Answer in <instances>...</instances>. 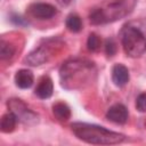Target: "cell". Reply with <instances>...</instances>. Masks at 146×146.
<instances>
[{
    "label": "cell",
    "instance_id": "16",
    "mask_svg": "<svg viewBox=\"0 0 146 146\" xmlns=\"http://www.w3.org/2000/svg\"><path fill=\"white\" fill-rule=\"evenodd\" d=\"M136 108L141 113L146 112V91L140 94L137 97V99H136Z\"/></svg>",
    "mask_w": 146,
    "mask_h": 146
},
{
    "label": "cell",
    "instance_id": "13",
    "mask_svg": "<svg viewBox=\"0 0 146 146\" xmlns=\"http://www.w3.org/2000/svg\"><path fill=\"white\" fill-rule=\"evenodd\" d=\"M66 27L67 30H70L71 32H80L81 29H82V22H81V18L78 16V15H74V14H71L67 16L66 18Z\"/></svg>",
    "mask_w": 146,
    "mask_h": 146
},
{
    "label": "cell",
    "instance_id": "15",
    "mask_svg": "<svg viewBox=\"0 0 146 146\" xmlns=\"http://www.w3.org/2000/svg\"><path fill=\"white\" fill-rule=\"evenodd\" d=\"M100 38L95 34V33H91L89 36H88V40H87V47L90 51H97L99 48H100Z\"/></svg>",
    "mask_w": 146,
    "mask_h": 146
},
{
    "label": "cell",
    "instance_id": "10",
    "mask_svg": "<svg viewBox=\"0 0 146 146\" xmlns=\"http://www.w3.org/2000/svg\"><path fill=\"white\" fill-rule=\"evenodd\" d=\"M34 82V76L29 70H19L15 74V83L21 89L30 88Z\"/></svg>",
    "mask_w": 146,
    "mask_h": 146
},
{
    "label": "cell",
    "instance_id": "6",
    "mask_svg": "<svg viewBox=\"0 0 146 146\" xmlns=\"http://www.w3.org/2000/svg\"><path fill=\"white\" fill-rule=\"evenodd\" d=\"M128 116H129L128 110L122 104H115V105L111 106L106 112V117L110 121L117 123V124L125 123L128 120Z\"/></svg>",
    "mask_w": 146,
    "mask_h": 146
},
{
    "label": "cell",
    "instance_id": "2",
    "mask_svg": "<svg viewBox=\"0 0 146 146\" xmlns=\"http://www.w3.org/2000/svg\"><path fill=\"white\" fill-rule=\"evenodd\" d=\"M136 5V0H117L106 8H95L89 19L92 24H104L107 22L116 21L128 15Z\"/></svg>",
    "mask_w": 146,
    "mask_h": 146
},
{
    "label": "cell",
    "instance_id": "11",
    "mask_svg": "<svg viewBox=\"0 0 146 146\" xmlns=\"http://www.w3.org/2000/svg\"><path fill=\"white\" fill-rule=\"evenodd\" d=\"M17 116L10 111L9 113L5 114L2 117H1V122H0V128H1V131L5 132V133H9L11 132L14 129H15V125H16V122H17Z\"/></svg>",
    "mask_w": 146,
    "mask_h": 146
},
{
    "label": "cell",
    "instance_id": "9",
    "mask_svg": "<svg viewBox=\"0 0 146 146\" xmlns=\"http://www.w3.org/2000/svg\"><path fill=\"white\" fill-rule=\"evenodd\" d=\"M52 91H54V84L51 79L48 76H43L35 88V95L41 99H47L51 97Z\"/></svg>",
    "mask_w": 146,
    "mask_h": 146
},
{
    "label": "cell",
    "instance_id": "1",
    "mask_svg": "<svg viewBox=\"0 0 146 146\" xmlns=\"http://www.w3.org/2000/svg\"><path fill=\"white\" fill-rule=\"evenodd\" d=\"M73 133L82 141L94 145H115L124 141L125 136L112 130H108L104 127L75 122L71 125Z\"/></svg>",
    "mask_w": 146,
    "mask_h": 146
},
{
    "label": "cell",
    "instance_id": "14",
    "mask_svg": "<svg viewBox=\"0 0 146 146\" xmlns=\"http://www.w3.org/2000/svg\"><path fill=\"white\" fill-rule=\"evenodd\" d=\"M14 54H15L14 46H11L9 42H6L2 40L0 42V57H1V59H9L13 57Z\"/></svg>",
    "mask_w": 146,
    "mask_h": 146
},
{
    "label": "cell",
    "instance_id": "3",
    "mask_svg": "<svg viewBox=\"0 0 146 146\" xmlns=\"http://www.w3.org/2000/svg\"><path fill=\"white\" fill-rule=\"evenodd\" d=\"M121 42L127 56L137 58L146 51V36L137 27L124 26L121 31Z\"/></svg>",
    "mask_w": 146,
    "mask_h": 146
},
{
    "label": "cell",
    "instance_id": "18",
    "mask_svg": "<svg viewBox=\"0 0 146 146\" xmlns=\"http://www.w3.org/2000/svg\"><path fill=\"white\" fill-rule=\"evenodd\" d=\"M10 21L13 23H15V24H18V25H25V24H27V22H25L24 18H22L21 16H17V15H13L11 18H10Z\"/></svg>",
    "mask_w": 146,
    "mask_h": 146
},
{
    "label": "cell",
    "instance_id": "12",
    "mask_svg": "<svg viewBox=\"0 0 146 146\" xmlns=\"http://www.w3.org/2000/svg\"><path fill=\"white\" fill-rule=\"evenodd\" d=\"M52 113L59 121H67L71 117V108L65 103H56L52 106Z\"/></svg>",
    "mask_w": 146,
    "mask_h": 146
},
{
    "label": "cell",
    "instance_id": "7",
    "mask_svg": "<svg viewBox=\"0 0 146 146\" xmlns=\"http://www.w3.org/2000/svg\"><path fill=\"white\" fill-rule=\"evenodd\" d=\"M50 57V50L48 47L40 46L36 49H34L32 52H30L26 57V62L32 66H39L47 62Z\"/></svg>",
    "mask_w": 146,
    "mask_h": 146
},
{
    "label": "cell",
    "instance_id": "17",
    "mask_svg": "<svg viewBox=\"0 0 146 146\" xmlns=\"http://www.w3.org/2000/svg\"><path fill=\"white\" fill-rule=\"evenodd\" d=\"M105 51L107 54V56L112 57L115 52H116V44L114 42L113 39H107L105 42Z\"/></svg>",
    "mask_w": 146,
    "mask_h": 146
},
{
    "label": "cell",
    "instance_id": "4",
    "mask_svg": "<svg viewBox=\"0 0 146 146\" xmlns=\"http://www.w3.org/2000/svg\"><path fill=\"white\" fill-rule=\"evenodd\" d=\"M9 110L17 116V119L26 124H32L38 122V115L27 108V106L21 99H10L8 102Z\"/></svg>",
    "mask_w": 146,
    "mask_h": 146
},
{
    "label": "cell",
    "instance_id": "8",
    "mask_svg": "<svg viewBox=\"0 0 146 146\" xmlns=\"http://www.w3.org/2000/svg\"><path fill=\"white\" fill-rule=\"evenodd\" d=\"M130 79L128 68L122 64H115L112 68V80L115 86L123 87L128 83Z\"/></svg>",
    "mask_w": 146,
    "mask_h": 146
},
{
    "label": "cell",
    "instance_id": "5",
    "mask_svg": "<svg viewBox=\"0 0 146 146\" xmlns=\"http://www.w3.org/2000/svg\"><path fill=\"white\" fill-rule=\"evenodd\" d=\"M29 11L32 16L39 18V19H49L52 16L56 15L57 10L54 6L49 3H43V2H36L30 6Z\"/></svg>",
    "mask_w": 146,
    "mask_h": 146
}]
</instances>
